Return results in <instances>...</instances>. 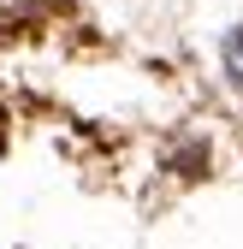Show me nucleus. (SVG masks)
<instances>
[{
  "label": "nucleus",
  "instance_id": "1",
  "mask_svg": "<svg viewBox=\"0 0 243 249\" xmlns=\"http://www.w3.org/2000/svg\"><path fill=\"white\" fill-rule=\"evenodd\" d=\"M226 71H231V83L243 89V24L231 30V36H226Z\"/></svg>",
  "mask_w": 243,
  "mask_h": 249
}]
</instances>
